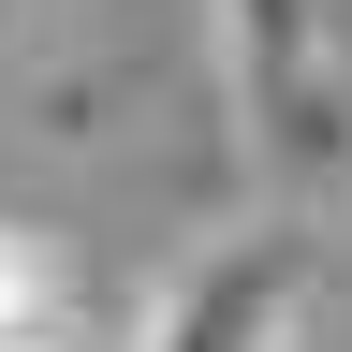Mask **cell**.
<instances>
[{
    "label": "cell",
    "mask_w": 352,
    "mask_h": 352,
    "mask_svg": "<svg viewBox=\"0 0 352 352\" xmlns=\"http://www.w3.org/2000/svg\"><path fill=\"white\" fill-rule=\"evenodd\" d=\"M59 352H88V338H59Z\"/></svg>",
    "instance_id": "obj_4"
},
{
    "label": "cell",
    "mask_w": 352,
    "mask_h": 352,
    "mask_svg": "<svg viewBox=\"0 0 352 352\" xmlns=\"http://www.w3.org/2000/svg\"><path fill=\"white\" fill-rule=\"evenodd\" d=\"M59 338H88V279L44 220L0 206V352H59Z\"/></svg>",
    "instance_id": "obj_3"
},
{
    "label": "cell",
    "mask_w": 352,
    "mask_h": 352,
    "mask_svg": "<svg viewBox=\"0 0 352 352\" xmlns=\"http://www.w3.org/2000/svg\"><path fill=\"white\" fill-rule=\"evenodd\" d=\"M220 15V88L235 147L279 206L352 191V0H206Z\"/></svg>",
    "instance_id": "obj_1"
},
{
    "label": "cell",
    "mask_w": 352,
    "mask_h": 352,
    "mask_svg": "<svg viewBox=\"0 0 352 352\" xmlns=\"http://www.w3.org/2000/svg\"><path fill=\"white\" fill-rule=\"evenodd\" d=\"M308 294H323V250H308L294 206L235 220V235H206L191 264H162V294L132 308L118 352H294L308 338Z\"/></svg>",
    "instance_id": "obj_2"
}]
</instances>
